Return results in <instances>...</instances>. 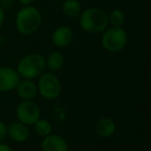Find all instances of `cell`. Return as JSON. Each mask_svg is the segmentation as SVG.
I'll return each instance as SVG.
<instances>
[{
  "instance_id": "6da1fadb",
  "label": "cell",
  "mask_w": 151,
  "mask_h": 151,
  "mask_svg": "<svg viewBox=\"0 0 151 151\" xmlns=\"http://www.w3.org/2000/svg\"><path fill=\"white\" fill-rule=\"evenodd\" d=\"M80 26L85 32L99 34L109 26V18L105 11L99 7H88L81 13Z\"/></svg>"
},
{
  "instance_id": "7a4b0ae2",
  "label": "cell",
  "mask_w": 151,
  "mask_h": 151,
  "mask_svg": "<svg viewBox=\"0 0 151 151\" xmlns=\"http://www.w3.org/2000/svg\"><path fill=\"white\" fill-rule=\"evenodd\" d=\"M42 14L32 5L22 7L16 16V28L23 35L35 33L42 25Z\"/></svg>"
},
{
  "instance_id": "3957f363",
  "label": "cell",
  "mask_w": 151,
  "mask_h": 151,
  "mask_svg": "<svg viewBox=\"0 0 151 151\" xmlns=\"http://www.w3.org/2000/svg\"><path fill=\"white\" fill-rule=\"evenodd\" d=\"M46 69V59L42 55L32 53L25 55L18 63L17 71L21 79L34 80L38 78Z\"/></svg>"
},
{
  "instance_id": "277c9868",
  "label": "cell",
  "mask_w": 151,
  "mask_h": 151,
  "mask_svg": "<svg viewBox=\"0 0 151 151\" xmlns=\"http://www.w3.org/2000/svg\"><path fill=\"white\" fill-rule=\"evenodd\" d=\"M127 44V33L122 27L107 28L101 36V45L107 51L117 53L122 51Z\"/></svg>"
},
{
  "instance_id": "5b68a950",
  "label": "cell",
  "mask_w": 151,
  "mask_h": 151,
  "mask_svg": "<svg viewBox=\"0 0 151 151\" xmlns=\"http://www.w3.org/2000/svg\"><path fill=\"white\" fill-rule=\"evenodd\" d=\"M37 92L48 101L56 99L60 95L61 84L56 76L53 73H45L38 77Z\"/></svg>"
},
{
  "instance_id": "8992f818",
  "label": "cell",
  "mask_w": 151,
  "mask_h": 151,
  "mask_svg": "<svg viewBox=\"0 0 151 151\" xmlns=\"http://www.w3.org/2000/svg\"><path fill=\"white\" fill-rule=\"evenodd\" d=\"M16 115L20 122L26 125H33L40 118V109L32 99L22 101L17 106Z\"/></svg>"
},
{
  "instance_id": "52a82bcc",
  "label": "cell",
  "mask_w": 151,
  "mask_h": 151,
  "mask_svg": "<svg viewBox=\"0 0 151 151\" xmlns=\"http://www.w3.org/2000/svg\"><path fill=\"white\" fill-rule=\"evenodd\" d=\"M21 77L17 69L9 66L0 67V92H9L16 89Z\"/></svg>"
},
{
  "instance_id": "ba28073f",
  "label": "cell",
  "mask_w": 151,
  "mask_h": 151,
  "mask_svg": "<svg viewBox=\"0 0 151 151\" xmlns=\"http://www.w3.org/2000/svg\"><path fill=\"white\" fill-rule=\"evenodd\" d=\"M73 31L68 26H60L56 28L52 34V42L57 48H65L73 42Z\"/></svg>"
},
{
  "instance_id": "9c48e42d",
  "label": "cell",
  "mask_w": 151,
  "mask_h": 151,
  "mask_svg": "<svg viewBox=\"0 0 151 151\" xmlns=\"http://www.w3.org/2000/svg\"><path fill=\"white\" fill-rule=\"evenodd\" d=\"M42 149L44 151H68V144L61 136L51 134L44 138Z\"/></svg>"
},
{
  "instance_id": "30bf717a",
  "label": "cell",
  "mask_w": 151,
  "mask_h": 151,
  "mask_svg": "<svg viewBox=\"0 0 151 151\" xmlns=\"http://www.w3.org/2000/svg\"><path fill=\"white\" fill-rule=\"evenodd\" d=\"M16 90L18 96L22 99V101H30L37 95V85L33 82V80L21 79L16 87Z\"/></svg>"
},
{
  "instance_id": "8fae6325",
  "label": "cell",
  "mask_w": 151,
  "mask_h": 151,
  "mask_svg": "<svg viewBox=\"0 0 151 151\" xmlns=\"http://www.w3.org/2000/svg\"><path fill=\"white\" fill-rule=\"evenodd\" d=\"M7 136L17 143H23L29 138L28 125L22 122H13L7 126Z\"/></svg>"
},
{
  "instance_id": "7c38bea8",
  "label": "cell",
  "mask_w": 151,
  "mask_h": 151,
  "mask_svg": "<svg viewBox=\"0 0 151 151\" xmlns=\"http://www.w3.org/2000/svg\"><path fill=\"white\" fill-rule=\"evenodd\" d=\"M95 130L99 137L103 139L111 138L116 132V124L110 117H103L96 122Z\"/></svg>"
},
{
  "instance_id": "4fadbf2b",
  "label": "cell",
  "mask_w": 151,
  "mask_h": 151,
  "mask_svg": "<svg viewBox=\"0 0 151 151\" xmlns=\"http://www.w3.org/2000/svg\"><path fill=\"white\" fill-rule=\"evenodd\" d=\"M64 56L60 52H53L49 54L46 59V67L50 70V73H55L62 68L64 65Z\"/></svg>"
},
{
  "instance_id": "5bb4252c",
  "label": "cell",
  "mask_w": 151,
  "mask_h": 151,
  "mask_svg": "<svg viewBox=\"0 0 151 151\" xmlns=\"http://www.w3.org/2000/svg\"><path fill=\"white\" fill-rule=\"evenodd\" d=\"M62 12L67 18L76 19L82 13V7L78 0H65L62 4Z\"/></svg>"
},
{
  "instance_id": "9a60e30c",
  "label": "cell",
  "mask_w": 151,
  "mask_h": 151,
  "mask_svg": "<svg viewBox=\"0 0 151 151\" xmlns=\"http://www.w3.org/2000/svg\"><path fill=\"white\" fill-rule=\"evenodd\" d=\"M33 125H34V129H35L36 134H37L38 136L42 137V138H45V137L52 134V129H53L52 124L47 119H42V118H40Z\"/></svg>"
},
{
  "instance_id": "2e32d148",
  "label": "cell",
  "mask_w": 151,
  "mask_h": 151,
  "mask_svg": "<svg viewBox=\"0 0 151 151\" xmlns=\"http://www.w3.org/2000/svg\"><path fill=\"white\" fill-rule=\"evenodd\" d=\"M109 18V24H111L113 27H122V25L125 22V15L121 9H114L111 12L110 15H108Z\"/></svg>"
},
{
  "instance_id": "e0dca14e",
  "label": "cell",
  "mask_w": 151,
  "mask_h": 151,
  "mask_svg": "<svg viewBox=\"0 0 151 151\" xmlns=\"http://www.w3.org/2000/svg\"><path fill=\"white\" fill-rule=\"evenodd\" d=\"M7 136V125L4 122L0 121V142H2Z\"/></svg>"
},
{
  "instance_id": "ac0fdd59",
  "label": "cell",
  "mask_w": 151,
  "mask_h": 151,
  "mask_svg": "<svg viewBox=\"0 0 151 151\" xmlns=\"http://www.w3.org/2000/svg\"><path fill=\"white\" fill-rule=\"evenodd\" d=\"M4 20H5V12L4 9L2 6H0V28L2 27L3 23H4Z\"/></svg>"
},
{
  "instance_id": "d6986e66",
  "label": "cell",
  "mask_w": 151,
  "mask_h": 151,
  "mask_svg": "<svg viewBox=\"0 0 151 151\" xmlns=\"http://www.w3.org/2000/svg\"><path fill=\"white\" fill-rule=\"evenodd\" d=\"M0 151H14V150L7 144L0 142Z\"/></svg>"
},
{
  "instance_id": "ffe728a7",
  "label": "cell",
  "mask_w": 151,
  "mask_h": 151,
  "mask_svg": "<svg viewBox=\"0 0 151 151\" xmlns=\"http://www.w3.org/2000/svg\"><path fill=\"white\" fill-rule=\"evenodd\" d=\"M19 2L22 5H24V6H28V5H31V3L33 2V0H19Z\"/></svg>"
},
{
  "instance_id": "44dd1931",
  "label": "cell",
  "mask_w": 151,
  "mask_h": 151,
  "mask_svg": "<svg viewBox=\"0 0 151 151\" xmlns=\"http://www.w3.org/2000/svg\"><path fill=\"white\" fill-rule=\"evenodd\" d=\"M1 1H2V0H0V2H1Z\"/></svg>"
}]
</instances>
